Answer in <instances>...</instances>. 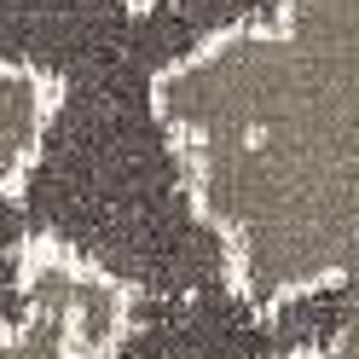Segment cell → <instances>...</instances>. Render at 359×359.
I'll return each mask as SVG.
<instances>
[{"label": "cell", "mask_w": 359, "mask_h": 359, "mask_svg": "<svg viewBox=\"0 0 359 359\" xmlns=\"http://www.w3.org/2000/svg\"><path fill=\"white\" fill-rule=\"evenodd\" d=\"M353 0H278L156 81V116L186 140V191L232 250V290L273 307L353 278L359 58Z\"/></svg>", "instance_id": "6da1fadb"}, {"label": "cell", "mask_w": 359, "mask_h": 359, "mask_svg": "<svg viewBox=\"0 0 359 359\" xmlns=\"http://www.w3.org/2000/svg\"><path fill=\"white\" fill-rule=\"evenodd\" d=\"M41 122H47V81L29 70L0 64V186H18L24 163L35 156Z\"/></svg>", "instance_id": "7a4b0ae2"}, {"label": "cell", "mask_w": 359, "mask_h": 359, "mask_svg": "<svg viewBox=\"0 0 359 359\" xmlns=\"http://www.w3.org/2000/svg\"><path fill=\"white\" fill-rule=\"evenodd\" d=\"M0 359H81L58 307H29L24 330H0Z\"/></svg>", "instance_id": "3957f363"}, {"label": "cell", "mask_w": 359, "mask_h": 359, "mask_svg": "<svg viewBox=\"0 0 359 359\" xmlns=\"http://www.w3.org/2000/svg\"><path fill=\"white\" fill-rule=\"evenodd\" d=\"M296 359H353V336H342V342H330L319 353H296Z\"/></svg>", "instance_id": "277c9868"}, {"label": "cell", "mask_w": 359, "mask_h": 359, "mask_svg": "<svg viewBox=\"0 0 359 359\" xmlns=\"http://www.w3.org/2000/svg\"><path fill=\"white\" fill-rule=\"evenodd\" d=\"M128 6H151V0H128Z\"/></svg>", "instance_id": "5b68a950"}]
</instances>
